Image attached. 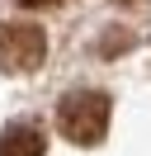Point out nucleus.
Here are the masks:
<instances>
[{
    "label": "nucleus",
    "mask_w": 151,
    "mask_h": 156,
    "mask_svg": "<svg viewBox=\"0 0 151 156\" xmlns=\"http://www.w3.org/2000/svg\"><path fill=\"white\" fill-rule=\"evenodd\" d=\"M19 5H28V10H38V5H52V0H19Z\"/></svg>",
    "instance_id": "20e7f679"
},
{
    "label": "nucleus",
    "mask_w": 151,
    "mask_h": 156,
    "mask_svg": "<svg viewBox=\"0 0 151 156\" xmlns=\"http://www.w3.org/2000/svg\"><path fill=\"white\" fill-rule=\"evenodd\" d=\"M47 57V33L38 24H0V71H38Z\"/></svg>",
    "instance_id": "f03ea898"
},
{
    "label": "nucleus",
    "mask_w": 151,
    "mask_h": 156,
    "mask_svg": "<svg viewBox=\"0 0 151 156\" xmlns=\"http://www.w3.org/2000/svg\"><path fill=\"white\" fill-rule=\"evenodd\" d=\"M57 128L76 147L104 142V133H109V95H99V90H71L57 104Z\"/></svg>",
    "instance_id": "f257e3e1"
},
{
    "label": "nucleus",
    "mask_w": 151,
    "mask_h": 156,
    "mask_svg": "<svg viewBox=\"0 0 151 156\" xmlns=\"http://www.w3.org/2000/svg\"><path fill=\"white\" fill-rule=\"evenodd\" d=\"M43 151H47L43 133L28 128V123H14V128L0 133V156H43Z\"/></svg>",
    "instance_id": "7ed1b4c3"
}]
</instances>
